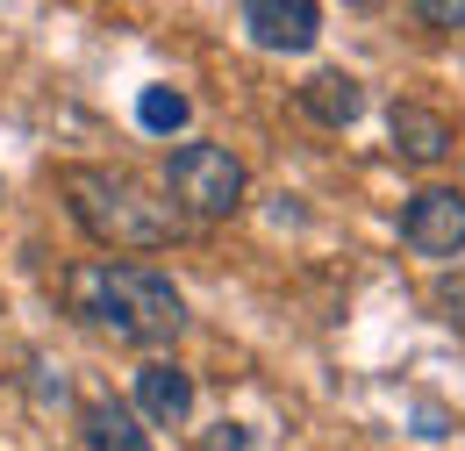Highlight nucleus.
I'll return each instance as SVG.
<instances>
[{
    "mask_svg": "<svg viewBox=\"0 0 465 451\" xmlns=\"http://www.w3.org/2000/svg\"><path fill=\"white\" fill-rule=\"evenodd\" d=\"M72 308L94 323V330H108L122 344H173L179 323H186V301H179L173 273H158V266H136V258H94V266H79L72 280Z\"/></svg>",
    "mask_w": 465,
    "mask_h": 451,
    "instance_id": "obj_1",
    "label": "nucleus"
},
{
    "mask_svg": "<svg viewBox=\"0 0 465 451\" xmlns=\"http://www.w3.org/2000/svg\"><path fill=\"white\" fill-rule=\"evenodd\" d=\"M64 201L79 229L108 251H165L179 236V208L158 201L136 172H115V165H72L64 172Z\"/></svg>",
    "mask_w": 465,
    "mask_h": 451,
    "instance_id": "obj_2",
    "label": "nucleus"
},
{
    "mask_svg": "<svg viewBox=\"0 0 465 451\" xmlns=\"http://www.w3.org/2000/svg\"><path fill=\"white\" fill-rule=\"evenodd\" d=\"M165 186H173V208L201 215V223H223V215L243 208L251 172H243V158L223 151V144H179L173 165H165Z\"/></svg>",
    "mask_w": 465,
    "mask_h": 451,
    "instance_id": "obj_3",
    "label": "nucleus"
},
{
    "mask_svg": "<svg viewBox=\"0 0 465 451\" xmlns=\"http://www.w3.org/2000/svg\"><path fill=\"white\" fill-rule=\"evenodd\" d=\"M401 244L415 258H459L465 251V194L459 186H422L401 215Z\"/></svg>",
    "mask_w": 465,
    "mask_h": 451,
    "instance_id": "obj_4",
    "label": "nucleus"
},
{
    "mask_svg": "<svg viewBox=\"0 0 465 451\" xmlns=\"http://www.w3.org/2000/svg\"><path fill=\"white\" fill-rule=\"evenodd\" d=\"M243 29H251L258 51H308L322 36V7L315 0H251Z\"/></svg>",
    "mask_w": 465,
    "mask_h": 451,
    "instance_id": "obj_5",
    "label": "nucleus"
},
{
    "mask_svg": "<svg viewBox=\"0 0 465 451\" xmlns=\"http://www.w3.org/2000/svg\"><path fill=\"white\" fill-rule=\"evenodd\" d=\"M136 416L158 423V430H179L193 416V373H179L173 358H151L136 373Z\"/></svg>",
    "mask_w": 465,
    "mask_h": 451,
    "instance_id": "obj_6",
    "label": "nucleus"
},
{
    "mask_svg": "<svg viewBox=\"0 0 465 451\" xmlns=\"http://www.w3.org/2000/svg\"><path fill=\"white\" fill-rule=\"evenodd\" d=\"M387 129H394V151H401L408 165H437L459 136H451V122L437 108H422V101H401V108L387 115Z\"/></svg>",
    "mask_w": 465,
    "mask_h": 451,
    "instance_id": "obj_7",
    "label": "nucleus"
},
{
    "mask_svg": "<svg viewBox=\"0 0 465 451\" xmlns=\"http://www.w3.org/2000/svg\"><path fill=\"white\" fill-rule=\"evenodd\" d=\"M79 430H86V451H151L136 401H115V395L86 401V408H79Z\"/></svg>",
    "mask_w": 465,
    "mask_h": 451,
    "instance_id": "obj_8",
    "label": "nucleus"
},
{
    "mask_svg": "<svg viewBox=\"0 0 465 451\" xmlns=\"http://www.w3.org/2000/svg\"><path fill=\"white\" fill-rule=\"evenodd\" d=\"M301 115L322 122V129H351V122L365 115V86H358L351 72H315V79L301 86Z\"/></svg>",
    "mask_w": 465,
    "mask_h": 451,
    "instance_id": "obj_9",
    "label": "nucleus"
},
{
    "mask_svg": "<svg viewBox=\"0 0 465 451\" xmlns=\"http://www.w3.org/2000/svg\"><path fill=\"white\" fill-rule=\"evenodd\" d=\"M136 122H143L151 136H173V129L193 122V101H186L179 86H143V94H136Z\"/></svg>",
    "mask_w": 465,
    "mask_h": 451,
    "instance_id": "obj_10",
    "label": "nucleus"
},
{
    "mask_svg": "<svg viewBox=\"0 0 465 451\" xmlns=\"http://www.w3.org/2000/svg\"><path fill=\"white\" fill-rule=\"evenodd\" d=\"M422 22H437V29H465V0H422Z\"/></svg>",
    "mask_w": 465,
    "mask_h": 451,
    "instance_id": "obj_11",
    "label": "nucleus"
},
{
    "mask_svg": "<svg viewBox=\"0 0 465 451\" xmlns=\"http://www.w3.org/2000/svg\"><path fill=\"white\" fill-rule=\"evenodd\" d=\"M208 451H251V430H243V423H215Z\"/></svg>",
    "mask_w": 465,
    "mask_h": 451,
    "instance_id": "obj_12",
    "label": "nucleus"
}]
</instances>
